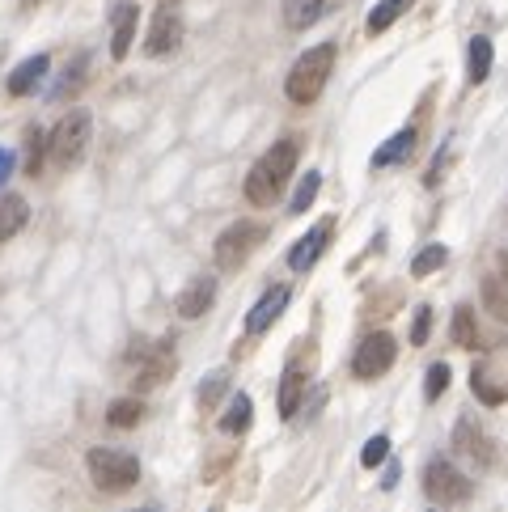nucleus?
Returning <instances> with one entry per match:
<instances>
[{"mask_svg": "<svg viewBox=\"0 0 508 512\" xmlns=\"http://www.w3.org/2000/svg\"><path fill=\"white\" fill-rule=\"evenodd\" d=\"M297 157H301V140H276L271 149L254 161L250 166V174H246V199L254 208H271L280 199V191H284V182L293 178V170H297Z\"/></svg>", "mask_w": 508, "mask_h": 512, "instance_id": "f257e3e1", "label": "nucleus"}, {"mask_svg": "<svg viewBox=\"0 0 508 512\" xmlns=\"http://www.w3.org/2000/svg\"><path fill=\"white\" fill-rule=\"evenodd\" d=\"M335 43H318L310 51H301L297 64L288 68V81H284V94L293 106H314L322 98L326 81H331V68H335Z\"/></svg>", "mask_w": 508, "mask_h": 512, "instance_id": "f03ea898", "label": "nucleus"}, {"mask_svg": "<svg viewBox=\"0 0 508 512\" xmlns=\"http://www.w3.org/2000/svg\"><path fill=\"white\" fill-rule=\"evenodd\" d=\"M85 466H89V479H94L98 491H111V496H123V491H132L140 483V462H136V453H127V449H89L85 457Z\"/></svg>", "mask_w": 508, "mask_h": 512, "instance_id": "7ed1b4c3", "label": "nucleus"}, {"mask_svg": "<svg viewBox=\"0 0 508 512\" xmlns=\"http://www.w3.org/2000/svg\"><path fill=\"white\" fill-rule=\"evenodd\" d=\"M89 136H94V115L85 111V106H77V111H68L56 127H51V136H47V153L56 166H77V161L85 157L89 149Z\"/></svg>", "mask_w": 508, "mask_h": 512, "instance_id": "20e7f679", "label": "nucleus"}, {"mask_svg": "<svg viewBox=\"0 0 508 512\" xmlns=\"http://www.w3.org/2000/svg\"><path fill=\"white\" fill-rule=\"evenodd\" d=\"M267 237V229L259 225V221H238V225H229L221 237H216V246H212V254H216V267L221 271H238L250 254H254V246H259Z\"/></svg>", "mask_w": 508, "mask_h": 512, "instance_id": "39448f33", "label": "nucleus"}, {"mask_svg": "<svg viewBox=\"0 0 508 512\" xmlns=\"http://www.w3.org/2000/svg\"><path fill=\"white\" fill-rule=\"evenodd\" d=\"M132 360H136V390H157V386H166V381L174 377V369H178L174 343H170V339L132 347Z\"/></svg>", "mask_w": 508, "mask_h": 512, "instance_id": "423d86ee", "label": "nucleus"}, {"mask_svg": "<svg viewBox=\"0 0 508 512\" xmlns=\"http://www.w3.org/2000/svg\"><path fill=\"white\" fill-rule=\"evenodd\" d=\"M394 356H398L394 335H390V331H373V335L360 339L356 356H352V373H356L360 381H373V377H381V373H390Z\"/></svg>", "mask_w": 508, "mask_h": 512, "instance_id": "0eeeda50", "label": "nucleus"}, {"mask_svg": "<svg viewBox=\"0 0 508 512\" xmlns=\"http://www.w3.org/2000/svg\"><path fill=\"white\" fill-rule=\"evenodd\" d=\"M424 491H428V500H437L441 508L445 504H466L470 500V479L453 466V462H428L424 466Z\"/></svg>", "mask_w": 508, "mask_h": 512, "instance_id": "6e6552de", "label": "nucleus"}, {"mask_svg": "<svg viewBox=\"0 0 508 512\" xmlns=\"http://www.w3.org/2000/svg\"><path fill=\"white\" fill-rule=\"evenodd\" d=\"M178 43H183V13H178L174 5H161L153 13V26L149 34H144V56H170V51H178Z\"/></svg>", "mask_w": 508, "mask_h": 512, "instance_id": "1a4fd4ad", "label": "nucleus"}, {"mask_svg": "<svg viewBox=\"0 0 508 512\" xmlns=\"http://www.w3.org/2000/svg\"><path fill=\"white\" fill-rule=\"evenodd\" d=\"M453 449L475 466H492V453H496V445L487 441V432L475 424V419H458V428H453Z\"/></svg>", "mask_w": 508, "mask_h": 512, "instance_id": "9d476101", "label": "nucleus"}, {"mask_svg": "<svg viewBox=\"0 0 508 512\" xmlns=\"http://www.w3.org/2000/svg\"><path fill=\"white\" fill-rule=\"evenodd\" d=\"M136 26H140V9L132 0H119L111 9V60H127V51L136 43Z\"/></svg>", "mask_w": 508, "mask_h": 512, "instance_id": "9b49d317", "label": "nucleus"}, {"mask_svg": "<svg viewBox=\"0 0 508 512\" xmlns=\"http://www.w3.org/2000/svg\"><path fill=\"white\" fill-rule=\"evenodd\" d=\"M212 301H216V280H212V276H195L183 292H178L174 309H178V318L195 322V318H204V314H208Z\"/></svg>", "mask_w": 508, "mask_h": 512, "instance_id": "f8f14e48", "label": "nucleus"}, {"mask_svg": "<svg viewBox=\"0 0 508 512\" xmlns=\"http://www.w3.org/2000/svg\"><path fill=\"white\" fill-rule=\"evenodd\" d=\"M288 297H293V288H288V284H276V288H267L263 297H259V305H254L250 314H246V331H250V335H263L267 326H271V322H276V318L284 314Z\"/></svg>", "mask_w": 508, "mask_h": 512, "instance_id": "ddd939ff", "label": "nucleus"}, {"mask_svg": "<svg viewBox=\"0 0 508 512\" xmlns=\"http://www.w3.org/2000/svg\"><path fill=\"white\" fill-rule=\"evenodd\" d=\"M470 390H475V398L483 402V407H504L508 402V377H500L492 364L479 360L475 369H470Z\"/></svg>", "mask_w": 508, "mask_h": 512, "instance_id": "4468645a", "label": "nucleus"}, {"mask_svg": "<svg viewBox=\"0 0 508 512\" xmlns=\"http://www.w3.org/2000/svg\"><path fill=\"white\" fill-rule=\"evenodd\" d=\"M331 221H322L318 229H310V233H305L301 237V242L293 246V250H288V267H293V271H310L318 259H322V250H326V242H331Z\"/></svg>", "mask_w": 508, "mask_h": 512, "instance_id": "2eb2a0df", "label": "nucleus"}, {"mask_svg": "<svg viewBox=\"0 0 508 512\" xmlns=\"http://www.w3.org/2000/svg\"><path fill=\"white\" fill-rule=\"evenodd\" d=\"M335 5H339V0H284V26L288 30H310Z\"/></svg>", "mask_w": 508, "mask_h": 512, "instance_id": "dca6fc26", "label": "nucleus"}, {"mask_svg": "<svg viewBox=\"0 0 508 512\" xmlns=\"http://www.w3.org/2000/svg\"><path fill=\"white\" fill-rule=\"evenodd\" d=\"M47 68H51V60L47 56H30V60H22L13 72H9V81H5V89L13 98H26V94H34L39 89V81L47 77Z\"/></svg>", "mask_w": 508, "mask_h": 512, "instance_id": "f3484780", "label": "nucleus"}, {"mask_svg": "<svg viewBox=\"0 0 508 512\" xmlns=\"http://www.w3.org/2000/svg\"><path fill=\"white\" fill-rule=\"evenodd\" d=\"M26 221H30V204L17 191H5L0 195V246L9 242V237H17L26 229Z\"/></svg>", "mask_w": 508, "mask_h": 512, "instance_id": "a211bd4d", "label": "nucleus"}, {"mask_svg": "<svg viewBox=\"0 0 508 512\" xmlns=\"http://www.w3.org/2000/svg\"><path fill=\"white\" fill-rule=\"evenodd\" d=\"M492 56H496V47L487 34H475V39L466 43V81L470 85H483L492 77Z\"/></svg>", "mask_w": 508, "mask_h": 512, "instance_id": "6ab92c4d", "label": "nucleus"}, {"mask_svg": "<svg viewBox=\"0 0 508 512\" xmlns=\"http://www.w3.org/2000/svg\"><path fill=\"white\" fill-rule=\"evenodd\" d=\"M301 398H305V369H301V360H293L280 377V419H293Z\"/></svg>", "mask_w": 508, "mask_h": 512, "instance_id": "aec40b11", "label": "nucleus"}, {"mask_svg": "<svg viewBox=\"0 0 508 512\" xmlns=\"http://www.w3.org/2000/svg\"><path fill=\"white\" fill-rule=\"evenodd\" d=\"M411 149H415V127H403V132L390 136V140L373 153V170H390V166H398V161H407V157H411Z\"/></svg>", "mask_w": 508, "mask_h": 512, "instance_id": "412c9836", "label": "nucleus"}, {"mask_svg": "<svg viewBox=\"0 0 508 512\" xmlns=\"http://www.w3.org/2000/svg\"><path fill=\"white\" fill-rule=\"evenodd\" d=\"M415 5V0H377L373 5V13H369V22H365V30H369V39H377V34H386L398 17H403L407 9Z\"/></svg>", "mask_w": 508, "mask_h": 512, "instance_id": "4be33fe9", "label": "nucleus"}, {"mask_svg": "<svg viewBox=\"0 0 508 512\" xmlns=\"http://www.w3.org/2000/svg\"><path fill=\"white\" fill-rule=\"evenodd\" d=\"M250 419H254V402H250V394H233V398H229V407H225V415H221V428H225L229 436H242V432L250 428Z\"/></svg>", "mask_w": 508, "mask_h": 512, "instance_id": "5701e85b", "label": "nucleus"}, {"mask_svg": "<svg viewBox=\"0 0 508 512\" xmlns=\"http://www.w3.org/2000/svg\"><path fill=\"white\" fill-rule=\"evenodd\" d=\"M144 419V402L140 398H115L111 407H106V424L111 428H136Z\"/></svg>", "mask_w": 508, "mask_h": 512, "instance_id": "b1692460", "label": "nucleus"}, {"mask_svg": "<svg viewBox=\"0 0 508 512\" xmlns=\"http://www.w3.org/2000/svg\"><path fill=\"white\" fill-rule=\"evenodd\" d=\"M453 343L458 347H479V322H475V309L470 305L453 309Z\"/></svg>", "mask_w": 508, "mask_h": 512, "instance_id": "393cba45", "label": "nucleus"}, {"mask_svg": "<svg viewBox=\"0 0 508 512\" xmlns=\"http://www.w3.org/2000/svg\"><path fill=\"white\" fill-rule=\"evenodd\" d=\"M445 263H449V250L432 242V246H424L420 254H415V263H411V276H415V280H424V276H432V271H441Z\"/></svg>", "mask_w": 508, "mask_h": 512, "instance_id": "a878e982", "label": "nucleus"}, {"mask_svg": "<svg viewBox=\"0 0 508 512\" xmlns=\"http://www.w3.org/2000/svg\"><path fill=\"white\" fill-rule=\"evenodd\" d=\"M26 149H30L26 174L39 178V174H43V157H47V136H43V127H30V132H26Z\"/></svg>", "mask_w": 508, "mask_h": 512, "instance_id": "bb28decb", "label": "nucleus"}, {"mask_svg": "<svg viewBox=\"0 0 508 512\" xmlns=\"http://www.w3.org/2000/svg\"><path fill=\"white\" fill-rule=\"evenodd\" d=\"M483 305L492 309L500 322H508V288H504L496 276H487V280H483Z\"/></svg>", "mask_w": 508, "mask_h": 512, "instance_id": "cd10ccee", "label": "nucleus"}, {"mask_svg": "<svg viewBox=\"0 0 508 512\" xmlns=\"http://www.w3.org/2000/svg\"><path fill=\"white\" fill-rule=\"evenodd\" d=\"M318 187H322V174H318V170H310V174L301 178V187H297V195H293V204H288V212L301 216V212H305V208H310L314 199H318Z\"/></svg>", "mask_w": 508, "mask_h": 512, "instance_id": "c85d7f7f", "label": "nucleus"}, {"mask_svg": "<svg viewBox=\"0 0 508 512\" xmlns=\"http://www.w3.org/2000/svg\"><path fill=\"white\" fill-rule=\"evenodd\" d=\"M81 81H85V56H81V60H72V64L64 68V77L56 81V89H51L47 98H56V102H60V98L72 94V89H81Z\"/></svg>", "mask_w": 508, "mask_h": 512, "instance_id": "c756f323", "label": "nucleus"}, {"mask_svg": "<svg viewBox=\"0 0 508 512\" xmlns=\"http://www.w3.org/2000/svg\"><path fill=\"white\" fill-rule=\"evenodd\" d=\"M449 377H453V373H449V364H445V360L432 364L428 377H424V398H428V402H437V398L449 390Z\"/></svg>", "mask_w": 508, "mask_h": 512, "instance_id": "7c9ffc66", "label": "nucleus"}, {"mask_svg": "<svg viewBox=\"0 0 508 512\" xmlns=\"http://www.w3.org/2000/svg\"><path fill=\"white\" fill-rule=\"evenodd\" d=\"M386 457H390V436H373V441H365V449H360V466L373 470L386 462Z\"/></svg>", "mask_w": 508, "mask_h": 512, "instance_id": "2f4dec72", "label": "nucleus"}, {"mask_svg": "<svg viewBox=\"0 0 508 512\" xmlns=\"http://www.w3.org/2000/svg\"><path fill=\"white\" fill-rule=\"evenodd\" d=\"M225 386H229V373H225V369L212 373V377H204V386H199V407H212V402L225 394Z\"/></svg>", "mask_w": 508, "mask_h": 512, "instance_id": "473e14b6", "label": "nucleus"}, {"mask_svg": "<svg viewBox=\"0 0 508 512\" xmlns=\"http://www.w3.org/2000/svg\"><path fill=\"white\" fill-rule=\"evenodd\" d=\"M428 331H432V309L420 305V309H415V322H411V343L424 347L428 343Z\"/></svg>", "mask_w": 508, "mask_h": 512, "instance_id": "72a5a7b5", "label": "nucleus"}, {"mask_svg": "<svg viewBox=\"0 0 508 512\" xmlns=\"http://www.w3.org/2000/svg\"><path fill=\"white\" fill-rule=\"evenodd\" d=\"M13 166H17V157H13V149H0V187H5V182H9Z\"/></svg>", "mask_w": 508, "mask_h": 512, "instance_id": "f704fd0d", "label": "nucleus"}, {"mask_svg": "<svg viewBox=\"0 0 508 512\" xmlns=\"http://www.w3.org/2000/svg\"><path fill=\"white\" fill-rule=\"evenodd\" d=\"M496 280H500V284H504V288H508V250H504V254H500V276H496Z\"/></svg>", "mask_w": 508, "mask_h": 512, "instance_id": "c9c22d12", "label": "nucleus"}, {"mask_svg": "<svg viewBox=\"0 0 508 512\" xmlns=\"http://www.w3.org/2000/svg\"><path fill=\"white\" fill-rule=\"evenodd\" d=\"M136 512H149V508H136Z\"/></svg>", "mask_w": 508, "mask_h": 512, "instance_id": "e433bc0d", "label": "nucleus"}]
</instances>
